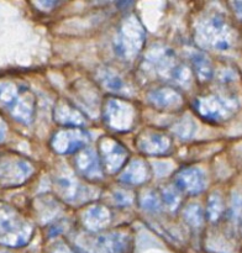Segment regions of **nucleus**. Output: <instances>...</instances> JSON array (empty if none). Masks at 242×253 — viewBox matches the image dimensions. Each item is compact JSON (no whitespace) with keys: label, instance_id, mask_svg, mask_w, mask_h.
<instances>
[{"label":"nucleus","instance_id":"1","mask_svg":"<svg viewBox=\"0 0 242 253\" xmlns=\"http://www.w3.org/2000/svg\"><path fill=\"white\" fill-rule=\"evenodd\" d=\"M29 226L7 207H0V244L22 246L29 240Z\"/></svg>","mask_w":242,"mask_h":253},{"label":"nucleus","instance_id":"2","mask_svg":"<svg viewBox=\"0 0 242 253\" xmlns=\"http://www.w3.org/2000/svg\"><path fill=\"white\" fill-rule=\"evenodd\" d=\"M202 34L210 46L221 51L230 48L234 41L231 27L219 15L210 16L209 21L205 25V29L202 30Z\"/></svg>","mask_w":242,"mask_h":253},{"label":"nucleus","instance_id":"3","mask_svg":"<svg viewBox=\"0 0 242 253\" xmlns=\"http://www.w3.org/2000/svg\"><path fill=\"white\" fill-rule=\"evenodd\" d=\"M0 101L7 106L14 118L21 123L27 124L31 118L32 109L27 104V99L19 94L12 84H0Z\"/></svg>","mask_w":242,"mask_h":253},{"label":"nucleus","instance_id":"4","mask_svg":"<svg viewBox=\"0 0 242 253\" xmlns=\"http://www.w3.org/2000/svg\"><path fill=\"white\" fill-rule=\"evenodd\" d=\"M236 103L231 98L222 96H209L204 100H199L198 110L204 118L211 121L226 120L236 110Z\"/></svg>","mask_w":242,"mask_h":253},{"label":"nucleus","instance_id":"5","mask_svg":"<svg viewBox=\"0 0 242 253\" xmlns=\"http://www.w3.org/2000/svg\"><path fill=\"white\" fill-rule=\"evenodd\" d=\"M178 185L180 189L189 193H199L204 189L205 179L202 173L197 169L184 170L178 175Z\"/></svg>","mask_w":242,"mask_h":253},{"label":"nucleus","instance_id":"6","mask_svg":"<svg viewBox=\"0 0 242 253\" xmlns=\"http://www.w3.org/2000/svg\"><path fill=\"white\" fill-rule=\"evenodd\" d=\"M193 63H194V67L197 68L198 76H199L202 81H207V79L211 77V64H210L206 56H204V54L202 53L194 54V57H193Z\"/></svg>","mask_w":242,"mask_h":253},{"label":"nucleus","instance_id":"7","mask_svg":"<svg viewBox=\"0 0 242 253\" xmlns=\"http://www.w3.org/2000/svg\"><path fill=\"white\" fill-rule=\"evenodd\" d=\"M209 219L215 221L219 219V216L222 212V202L220 197L217 195H212L209 200Z\"/></svg>","mask_w":242,"mask_h":253},{"label":"nucleus","instance_id":"8","mask_svg":"<svg viewBox=\"0 0 242 253\" xmlns=\"http://www.w3.org/2000/svg\"><path fill=\"white\" fill-rule=\"evenodd\" d=\"M232 5L235 6V11L237 12L240 19H242V2H234Z\"/></svg>","mask_w":242,"mask_h":253},{"label":"nucleus","instance_id":"9","mask_svg":"<svg viewBox=\"0 0 242 253\" xmlns=\"http://www.w3.org/2000/svg\"><path fill=\"white\" fill-rule=\"evenodd\" d=\"M2 131H4L2 130V124L0 123V140H1V137H2Z\"/></svg>","mask_w":242,"mask_h":253},{"label":"nucleus","instance_id":"10","mask_svg":"<svg viewBox=\"0 0 242 253\" xmlns=\"http://www.w3.org/2000/svg\"><path fill=\"white\" fill-rule=\"evenodd\" d=\"M0 253H6V252H0Z\"/></svg>","mask_w":242,"mask_h":253}]
</instances>
